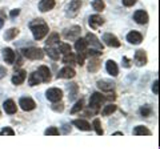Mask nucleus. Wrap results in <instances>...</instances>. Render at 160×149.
<instances>
[{"label": "nucleus", "instance_id": "obj_1", "mask_svg": "<svg viewBox=\"0 0 160 149\" xmlns=\"http://www.w3.org/2000/svg\"><path fill=\"white\" fill-rule=\"evenodd\" d=\"M29 29L32 31L35 40H43L49 32L48 24L43 19H35V20H32L29 23Z\"/></svg>", "mask_w": 160, "mask_h": 149}, {"label": "nucleus", "instance_id": "obj_2", "mask_svg": "<svg viewBox=\"0 0 160 149\" xmlns=\"http://www.w3.org/2000/svg\"><path fill=\"white\" fill-rule=\"evenodd\" d=\"M22 55L26 59H29V60H42L44 57V49L38 48V47H28V48H23Z\"/></svg>", "mask_w": 160, "mask_h": 149}, {"label": "nucleus", "instance_id": "obj_3", "mask_svg": "<svg viewBox=\"0 0 160 149\" xmlns=\"http://www.w3.org/2000/svg\"><path fill=\"white\" fill-rule=\"evenodd\" d=\"M104 101H106V96H103L102 93H99V92H95L91 95V97H89V108H92L95 112H98L100 105H102Z\"/></svg>", "mask_w": 160, "mask_h": 149}, {"label": "nucleus", "instance_id": "obj_4", "mask_svg": "<svg viewBox=\"0 0 160 149\" xmlns=\"http://www.w3.org/2000/svg\"><path fill=\"white\" fill-rule=\"evenodd\" d=\"M82 0H72L71 3L68 4V7H67V17L69 19H73V17H76L78 16V13L80 12V8H82Z\"/></svg>", "mask_w": 160, "mask_h": 149}, {"label": "nucleus", "instance_id": "obj_5", "mask_svg": "<svg viewBox=\"0 0 160 149\" xmlns=\"http://www.w3.org/2000/svg\"><path fill=\"white\" fill-rule=\"evenodd\" d=\"M46 97H47V100L52 101V103L60 101L62 100V97H63V91L62 89H59V88H49V89H47V92H46Z\"/></svg>", "mask_w": 160, "mask_h": 149}, {"label": "nucleus", "instance_id": "obj_6", "mask_svg": "<svg viewBox=\"0 0 160 149\" xmlns=\"http://www.w3.org/2000/svg\"><path fill=\"white\" fill-rule=\"evenodd\" d=\"M103 41L104 44H106L107 47H111V48H119L120 47V41H119V39L115 36L113 33H104L103 35Z\"/></svg>", "mask_w": 160, "mask_h": 149}, {"label": "nucleus", "instance_id": "obj_7", "mask_svg": "<svg viewBox=\"0 0 160 149\" xmlns=\"http://www.w3.org/2000/svg\"><path fill=\"white\" fill-rule=\"evenodd\" d=\"M80 32H82V28L79 26H73L71 28H68L64 31V39H67V40H76V39L80 36Z\"/></svg>", "mask_w": 160, "mask_h": 149}, {"label": "nucleus", "instance_id": "obj_8", "mask_svg": "<svg viewBox=\"0 0 160 149\" xmlns=\"http://www.w3.org/2000/svg\"><path fill=\"white\" fill-rule=\"evenodd\" d=\"M133 61L138 67H144L148 61V57H147V52L144 49H139V51L135 52V56H133Z\"/></svg>", "mask_w": 160, "mask_h": 149}, {"label": "nucleus", "instance_id": "obj_9", "mask_svg": "<svg viewBox=\"0 0 160 149\" xmlns=\"http://www.w3.org/2000/svg\"><path fill=\"white\" fill-rule=\"evenodd\" d=\"M19 105L23 111L29 112V111H33V109L36 108V103H35L31 97H22L19 100Z\"/></svg>", "mask_w": 160, "mask_h": 149}, {"label": "nucleus", "instance_id": "obj_10", "mask_svg": "<svg viewBox=\"0 0 160 149\" xmlns=\"http://www.w3.org/2000/svg\"><path fill=\"white\" fill-rule=\"evenodd\" d=\"M133 20L136 22L138 24H142V26H144V24L148 23L149 16H148V13L144 11V9H138V11L133 13Z\"/></svg>", "mask_w": 160, "mask_h": 149}, {"label": "nucleus", "instance_id": "obj_11", "mask_svg": "<svg viewBox=\"0 0 160 149\" xmlns=\"http://www.w3.org/2000/svg\"><path fill=\"white\" fill-rule=\"evenodd\" d=\"M86 40H87V44L88 46H91L93 48H96V49H100V51H103V43L99 40V39L96 37V35H93V33H88L87 36H86Z\"/></svg>", "mask_w": 160, "mask_h": 149}, {"label": "nucleus", "instance_id": "obj_12", "mask_svg": "<svg viewBox=\"0 0 160 149\" xmlns=\"http://www.w3.org/2000/svg\"><path fill=\"white\" fill-rule=\"evenodd\" d=\"M26 79H27V72L23 71V69H19V71H15V74L12 76L11 81L13 85H22Z\"/></svg>", "mask_w": 160, "mask_h": 149}, {"label": "nucleus", "instance_id": "obj_13", "mask_svg": "<svg viewBox=\"0 0 160 149\" xmlns=\"http://www.w3.org/2000/svg\"><path fill=\"white\" fill-rule=\"evenodd\" d=\"M75 76H76V72H75V69L69 65L62 68L58 73V79H73Z\"/></svg>", "mask_w": 160, "mask_h": 149}, {"label": "nucleus", "instance_id": "obj_14", "mask_svg": "<svg viewBox=\"0 0 160 149\" xmlns=\"http://www.w3.org/2000/svg\"><path fill=\"white\" fill-rule=\"evenodd\" d=\"M127 41L129 44H133V46H139L143 41V35L138 31H131L127 35Z\"/></svg>", "mask_w": 160, "mask_h": 149}, {"label": "nucleus", "instance_id": "obj_15", "mask_svg": "<svg viewBox=\"0 0 160 149\" xmlns=\"http://www.w3.org/2000/svg\"><path fill=\"white\" fill-rule=\"evenodd\" d=\"M88 24L92 29H98L99 27H102L104 24V19L100 15H91L88 19Z\"/></svg>", "mask_w": 160, "mask_h": 149}, {"label": "nucleus", "instance_id": "obj_16", "mask_svg": "<svg viewBox=\"0 0 160 149\" xmlns=\"http://www.w3.org/2000/svg\"><path fill=\"white\" fill-rule=\"evenodd\" d=\"M38 73L40 79H42V83H48L51 81V71H49V68L46 67V65H40L38 68Z\"/></svg>", "mask_w": 160, "mask_h": 149}, {"label": "nucleus", "instance_id": "obj_17", "mask_svg": "<svg viewBox=\"0 0 160 149\" xmlns=\"http://www.w3.org/2000/svg\"><path fill=\"white\" fill-rule=\"evenodd\" d=\"M3 108H4V112L8 113V115H15V113H16V111H18L16 103H15L12 99H8V100L4 101Z\"/></svg>", "mask_w": 160, "mask_h": 149}, {"label": "nucleus", "instance_id": "obj_18", "mask_svg": "<svg viewBox=\"0 0 160 149\" xmlns=\"http://www.w3.org/2000/svg\"><path fill=\"white\" fill-rule=\"evenodd\" d=\"M55 4H56L55 0H40L39 11L40 12H48V11H51V9H53Z\"/></svg>", "mask_w": 160, "mask_h": 149}, {"label": "nucleus", "instance_id": "obj_19", "mask_svg": "<svg viewBox=\"0 0 160 149\" xmlns=\"http://www.w3.org/2000/svg\"><path fill=\"white\" fill-rule=\"evenodd\" d=\"M72 125H75L78 129H80V131H86V132L91 131V128H92L91 124H89L88 121H86V120H83V118H76V120H73Z\"/></svg>", "mask_w": 160, "mask_h": 149}, {"label": "nucleus", "instance_id": "obj_20", "mask_svg": "<svg viewBox=\"0 0 160 149\" xmlns=\"http://www.w3.org/2000/svg\"><path fill=\"white\" fill-rule=\"evenodd\" d=\"M3 57H4V61H6L7 64H13L15 57H16V53L13 52L12 48H4L3 49Z\"/></svg>", "mask_w": 160, "mask_h": 149}, {"label": "nucleus", "instance_id": "obj_21", "mask_svg": "<svg viewBox=\"0 0 160 149\" xmlns=\"http://www.w3.org/2000/svg\"><path fill=\"white\" fill-rule=\"evenodd\" d=\"M98 88L102 89L103 92H111L115 89V84L108 80H99L98 81Z\"/></svg>", "mask_w": 160, "mask_h": 149}, {"label": "nucleus", "instance_id": "obj_22", "mask_svg": "<svg viewBox=\"0 0 160 149\" xmlns=\"http://www.w3.org/2000/svg\"><path fill=\"white\" fill-rule=\"evenodd\" d=\"M106 69H107V72L111 74V76H113V77H116L118 74H119L118 64L115 63L113 60H108V61L106 63Z\"/></svg>", "mask_w": 160, "mask_h": 149}, {"label": "nucleus", "instance_id": "obj_23", "mask_svg": "<svg viewBox=\"0 0 160 149\" xmlns=\"http://www.w3.org/2000/svg\"><path fill=\"white\" fill-rule=\"evenodd\" d=\"M100 65H102V64H100L99 57L98 56H92L91 60H89V64H88V72H91V73L98 72Z\"/></svg>", "mask_w": 160, "mask_h": 149}, {"label": "nucleus", "instance_id": "obj_24", "mask_svg": "<svg viewBox=\"0 0 160 149\" xmlns=\"http://www.w3.org/2000/svg\"><path fill=\"white\" fill-rule=\"evenodd\" d=\"M132 133H133L135 136H151V135H152V132L149 131L148 128L144 127V125H138V127H135Z\"/></svg>", "mask_w": 160, "mask_h": 149}, {"label": "nucleus", "instance_id": "obj_25", "mask_svg": "<svg viewBox=\"0 0 160 149\" xmlns=\"http://www.w3.org/2000/svg\"><path fill=\"white\" fill-rule=\"evenodd\" d=\"M59 41H60V35H59L58 32H52V33L48 36V39H47L46 46H47V47H55L56 44H59Z\"/></svg>", "mask_w": 160, "mask_h": 149}, {"label": "nucleus", "instance_id": "obj_26", "mask_svg": "<svg viewBox=\"0 0 160 149\" xmlns=\"http://www.w3.org/2000/svg\"><path fill=\"white\" fill-rule=\"evenodd\" d=\"M87 47H88V44H87V40H86V39L78 37L76 40H75V49H76L78 52H83V51H86Z\"/></svg>", "mask_w": 160, "mask_h": 149}, {"label": "nucleus", "instance_id": "obj_27", "mask_svg": "<svg viewBox=\"0 0 160 149\" xmlns=\"http://www.w3.org/2000/svg\"><path fill=\"white\" fill-rule=\"evenodd\" d=\"M44 52H46L48 56L52 59V60H59V57H60L59 49H58V48H55V47H46Z\"/></svg>", "mask_w": 160, "mask_h": 149}, {"label": "nucleus", "instance_id": "obj_28", "mask_svg": "<svg viewBox=\"0 0 160 149\" xmlns=\"http://www.w3.org/2000/svg\"><path fill=\"white\" fill-rule=\"evenodd\" d=\"M40 83H42V79H40L38 71H35V72H32L31 74H29V77H28V84H29V87L39 85Z\"/></svg>", "mask_w": 160, "mask_h": 149}, {"label": "nucleus", "instance_id": "obj_29", "mask_svg": "<svg viewBox=\"0 0 160 149\" xmlns=\"http://www.w3.org/2000/svg\"><path fill=\"white\" fill-rule=\"evenodd\" d=\"M18 35H19V29L18 28H9L8 31H6V33H4V40L11 41L18 36Z\"/></svg>", "mask_w": 160, "mask_h": 149}, {"label": "nucleus", "instance_id": "obj_30", "mask_svg": "<svg viewBox=\"0 0 160 149\" xmlns=\"http://www.w3.org/2000/svg\"><path fill=\"white\" fill-rule=\"evenodd\" d=\"M63 64H66V65H73V64H76V56H75L73 53H66L64 55V57L62 59Z\"/></svg>", "mask_w": 160, "mask_h": 149}, {"label": "nucleus", "instance_id": "obj_31", "mask_svg": "<svg viewBox=\"0 0 160 149\" xmlns=\"http://www.w3.org/2000/svg\"><path fill=\"white\" fill-rule=\"evenodd\" d=\"M68 91H69V100H75L76 99V95H78V84L76 83H71L68 85Z\"/></svg>", "mask_w": 160, "mask_h": 149}, {"label": "nucleus", "instance_id": "obj_32", "mask_svg": "<svg viewBox=\"0 0 160 149\" xmlns=\"http://www.w3.org/2000/svg\"><path fill=\"white\" fill-rule=\"evenodd\" d=\"M118 109V107L115 105V104H108V105H106L103 108V111H102V115L103 116H109V115H112V113L115 112Z\"/></svg>", "mask_w": 160, "mask_h": 149}, {"label": "nucleus", "instance_id": "obj_33", "mask_svg": "<svg viewBox=\"0 0 160 149\" xmlns=\"http://www.w3.org/2000/svg\"><path fill=\"white\" fill-rule=\"evenodd\" d=\"M92 8L95 9V11H98V12H102V11H104V8H106V3H104L103 0H93L92 2Z\"/></svg>", "mask_w": 160, "mask_h": 149}, {"label": "nucleus", "instance_id": "obj_34", "mask_svg": "<svg viewBox=\"0 0 160 149\" xmlns=\"http://www.w3.org/2000/svg\"><path fill=\"white\" fill-rule=\"evenodd\" d=\"M92 128L95 129L96 135H99V136H102L103 133H104V131H103V128H102V124H100V120H99V118H95V120H93V123H92Z\"/></svg>", "mask_w": 160, "mask_h": 149}, {"label": "nucleus", "instance_id": "obj_35", "mask_svg": "<svg viewBox=\"0 0 160 149\" xmlns=\"http://www.w3.org/2000/svg\"><path fill=\"white\" fill-rule=\"evenodd\" d=\"M83 107H84V100L83 99H80L79 101H76V104L71 108V113L72 115H75V113H78V112H80L83 109Z\"/></svg>", "mask_w": 160, "mask_h": 149}, {"label": "nucleus", "instance_id": "obj_36", "mask_svg": "<svg viewBox=\"0 0 160 149\" xmlns=\"http://www.w3.org/2000/svg\"><path fill=\"white\" fill-rule=\"evenodd\" d=\"M59 52L60 53H63V55H66V53H69L71 52V49H72V47L69 46L68 43H62V44H59Z\"/></svg>", "mask_w": 160, "mask_h": 149}, {"label": "nucleus", "instance_id": "obj_37", "mask_svg": "<svg viewBox=\"0 0 160 149\" xmlns=\"http://www.w3.org/2000/svg\"><path fill=\"white\" fill-rule=\"evenodd\" d=\"M86 57H87V52L83 51V52H79L78 56H76V64L78 65H84V61H86Z\"/></svg>", "mask_w": 160, "mask_h": 149}, {"label": "nucleus", "instance_id": "obj_38", "mask_svg": "<svg viewBox=\"0 0 160 149\" xmlns=\"http://www.w3.org/2000/svg\"><path fill=\"white\" fill-rule=\"evenodd\" d=\"M140 115H142L143 117H149L152 115V108L149 105H144L140 108Z\"/></svg>", "mask_w": 160, "mask_h": 149}, {"label": "nucleus", "instance_id": "obj_39", "mask_svg": "<svg viewBox=\"0 0 160 149\" xmlns=\"http://www.w3.org/2000/svg\"><path fill=\"white\" fill-rule=\"evenodd\" d=\"M59 133H60V131H59L56 127H49L48 129H46L44 135H46V136H58Z\"/></svg>", "mask_w": 160, "mask_h": 149}, {"label": "nucleus", "instance_id": "obj_40", "mask_svg": "<svg viewBox=\"0 0 160 149\" xmlns=\"http://www.w3.org/2000/svg\"><path fill=\"white\" fill-rule=\"evenodd\" d=\"M51 109H52V111H55V112H63L64 111V104L63 103H53L52 104V105H51Z\"/></svg>", "mask_w": 160, "mask_h": 149}, {"label": "nucleus", "instance_id": "obj_41", "mask_svg": "<svg viewBox=\"0 0 160 149\" xmlns=\"http://www.w3.org/2000/svg\"><path fill=\"white\" fill-rule=\"evenodd\" d=\"M0 135H2V136H13L15 132H13V129L7 127V128H3L2 131H0Z\"/></svg>", "mask_w": 160, "mask_h": 149}, {"label": "nucleus", "instance_id": "obj_42", "mask_svg": "<svg viewBox=\"0 0 160 149\" xmlns=\"http://www.w3.org/2000/svg\"><path fill=\"white\" fill-rule=\"evenodd\" d=\"M122 65L124 68H131V60H129L127 56H123V59H122Z\"/></svg>", "mask_w": 160, "mask_h": 149}, {"label": "nucleus", "instance_id": "obj_43", "mask_svg": "<svg viewBox=\"0 0 160 149\" xmlns=\"http://www.w3.org/2000/svg\"><path fill=\"white\" fill-rule=\"evenodd\" d=\"M152 92L155 95H159V80H155L152 84Z\"/></svg>", "mask_w": 160, "mask_h": 149}, {"label": "nucleus", "instance_id": "obj_44", "mask_svg": "<svg viewBox=\"0 0 160 149\" xmlns=\"http://www.w3.org/2000/svg\"><path fill=\"white\" fill-rule=\"evenodd\" d=\"M122 3H123V6H126V7H132L135 3H136V0H122Z\"/></svg>", "mask_w": 160, "mask_h": 149}, {"label": "nucleus", "instance_id": "obj_45", "mask_svg": "<svg viewBox=\"0 0 160 149\" xmlns=\"http://www.w3.org/2000/svg\"><path fill=\"white\" fill-rule=\"evenodd\" d=\"M63 133H64V135H68V133H71V125H68V124L63 125Z\"/></svg>", "mask_w": 160, "mask_h": 149}, {"label": "nucleus", "instance_id": "obj_46", "mask_svg": "<svg viewBox=\"0 0 160 149\" xmlns=\"http://www.w3.org/2000/svg\"><path fill=\"white\" fill-rule=\"evenodd\" d=\"M6 74H7V69L0 65V79H3V77H6Z\"/></svg>", "mask_w": 160, "mask_h": 149}, {"label": "nucleus", "instance_id": "obj_47", "mask_svg": "<svg viewBox=\"0 0 160 149\" xmlns=\"http://www.w3.org/2000/svg\"><path fill=\"white\" fill-rule=\"evenodd\" d=\"M19 13H20V9H18V8H16V9H12V11H11V13H9V16H11V17L13 19L15 16H18Z\"/></svg>", "mask_w": 160, "mask_h": 149}, {"label": "nucleus", "instance_id": "obj_48", "mask_svg": "<svg viewBox=\"0 0 160 149\" xmlns=\"http://www.w3.org/2000/svg\"><path fill=\"white\" fill-rule=\"evenodd\" d=\"M113 136H123V132H115Z\"/></svg>", "mask_w": 160, "mask_h": 149}, {"label": "nucleus", "instance_id": "obj_49", "mask_svg": "<svg viewBox=\"0 0 160 149\" xmlns=\"http://www.w3.org/2000/svg\"><path fill=\"white\" fill-rule=\"evenodd\" d=\"M3 26H4V20H3V19H0V29L3 28Z\"/></svg>", "mask_w": 160, "mask_h": 149}]
</instances>
